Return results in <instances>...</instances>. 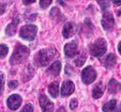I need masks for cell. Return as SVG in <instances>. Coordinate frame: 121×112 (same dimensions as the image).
Returning <instances> with one entry per match:
<instances>
[{
  "mask_svg": "<svg viewBox=\"0 0 121 112\" xmlns=\"http://www.w3.org/2000/svg\"><path fill=\"white\" fill-rule=\"evenodd\" d=\"M65 73H66V74L71 76V75H73L74 73V71L70 65L67 64L66 67H65Z\"/></svg>",
  "mask_w": 121,
  "mask_h": 112,
  "instance_id": "cell-28",
  "label": "cell"
},
{
  "mask_svg": "<svg viewBox=\"0 0 121 112\" xmlns=\"http://www.w3.org/2000/svg\"><path fill=\"white\" fill-rule=\"evenodd\" d=\"M107 49V42L104 38H99L90 47V54L93 56L99 57L104 55Z\"/></svg>",
  "mask_w": 121,
  "mask_h": 112,
  "instance_id": "cell-3",
  "label": "cell"
},
{
  "mask_svg": "<svg viewBox=\"0 0 121 112\" xmlns=\"http://www.w3.org/2000/svg\"><path fill=\"white\" fill-rule=\"evenodd\" d=\"M104 67L107 69H112L116 64V57L113 54H109L103 61Z\"/></svg>",
  "mask_w": 121,
  "mask_h": 112,
  "instance_id": "cell-14",
  "label": "cell"
},
{
  "mask_svg": "<svg viewBox=\"0 0 121 112\" xmlns=\"http://www.w3.org/2000/svg\"><path fill=\"white\" fill-rule=\"evenodd\" d=\"M5 83V75L3 72L0 71V97L2 95Z\"/></svg>",
  "mask_w": 121,
  "mask_h": 112,
  "instance_id": "cell-23",
  "label": "cell"
},
{
  "mask_svg": "<svg viewBox=\"0 0 121 112\" xmlns=\"http://www.w3.org/2000/svg\"><path fill=\"white\" fill-rule=\"evenodd\" d=\"M86 59V52H84L75 60V64L78 67H82L84 64Z\"/></svg>",
  "mask_w": 121,
  "mask_h": 112,
  "instance_id": "cell-21",
  "label": "cell"
},
{
  "mask_svg": "<svg viewBox=\"0 0 121 112\" xmlns=\"http://www.w3.org/2000/svg\"><path fill=\"white\" fill-rule=\"evenodd\" d=\"M48 90L52 98H57L59 95V83L57 82L52 83L48 85Z\"/></svg>",
  "mask_w": 121,
  "mask_h": 112,
  "instance_id": "cell-18",
  "label": "cell"
},
{
  "mask_svg": "<svg viewBox=\"0 0 121 112\" xmlns=\"http://www.w3.org/2000/svg\"><path fill=\"white\" fill-rule=\"evenodd\" d=\"M37 32H38V28L36 25L28 24V25H23L21 28L19 36L25 40L33 41L36 37Z\"/></svg>",
  "mask_w": 121,
  "mask_h": 112,
  "instance_id": "cell-4",
  "label": "cell"
},
{
  "mask_svg": "<svg viewBox=\"0 0 121 112\" xmlns=\"http://www.w3.org/2000/svg\"><path fill=\"white\" fill-rule=\"evenodd\" d=\"M18 83L17 80H11V81H10V82L8 83L9 88H11V89H12V90L16 89V88L18 87Z\"/></svg>",
  "mask_w": 121,
  "mask_h": 112,
  "instance_id": "cell-29",
  "label": "cell"
},
{
  "mask_svg": "<svg viewBox=\"0 0 121 112\" xmlns=\"http://www.w3.org/2000/svg\"><path fill=\"white\" fill-rule=\"evenodd\" d=\"M50 18L52 20L56 22H60L62 19L63 15L61 13L60 9L57 7H53L50 12Z\"/></svg>",
  "mask_w": 121,
  "mask_h": 112,
  "instance_id": "cell-19",
  "label": "cell"
},
{
  "mask_svg": "<svg viewBox=\"0 0 121 112\" xmlns=\"http://www.w3.org/2000/svg\"><path fill=\"white\" fill-rule=\"evenodd\" d=\"M77 106H78V101H77V100L75 99V98L72 99L71 101H70V103H69L70 109L72 110H74V109H75L77 107Z\"/></svg>",
  "mask_w": 121,
  "mask_h": 112,
  "instance_id": "cell-27",
  "label": "cell"
},
{
  "mask_svg": "<svg viewBox=\"0 0 121 112\" xmlns=\"http://www.w3.org/2000/svg\"><path fill=\"white\" fill-rule=\"evenodd\" d=\"M30 52L28 47L21 44H18L9 59L10 64L11 66H15L23 63L28 58Z\"/></svg>",
  "mask_w": 121,
  "mask_h": 112,
  "instance_id": "cell-2",
  "label": "cell"
},
{
  "mask_svg": "<svg viewBox=\"0 0 121 112\" xmlns=\"http://www.w3.org/2000/svg\"><path fill=\"white\" fill-rule=\"evenodd\" d=\"M33 110H34L33 106L31 104L28 103L26 104L19 112H33Z\"/></svg>",
  "mask_w": 121,
  "mask_h": 112,
  "instance_id": "cell-24",
  "label": "cell"
},
{
  "mask_svg": "<svg viewBox=\"0 0 121 112\" xmlns=\"http://www.w3.org/2000/svg\"><path fill=\"white\" fill-rule=\"evenodd\" d=\"M34 73H35V71H34L33 68L30 65L28 66L25 68L23 72L22 73V76H21L22 81L26 82V81L30 80L33 78V76H34Z\"/></svg>",
  "mask_w": 121,
  "mask_h": 112,
  "instance_id": "cell-17",
  "label": "cell"
},
{
  "mask_svg": "<svg viewBox=\"0 0 121 112\" xmlns=\"http://www.w3.org/2000/svg\"><path fill=\"white\" fill-rule=\"evenodd\" d=\"M74 84L71 80H65L63 82L61 87L62 97H68L74 92Z\"/></svg>",
  "mask_w": 121,
  "mask_h": 112,
  "instance_id": "cell-11",
  "label": "cell"
},
{
  "mask_svg": "<svg viewBox=\"0 0 121 112\" xmlns=\"http://www.w3.org/2000/svg\"><path fill=\"white\" fill-rule=\"evenodd\" d=\"M113 2L116 5H117V6H120V5H121V1H118V0L113 1Z\"/></svg>",
  "mask_w": 121,
  "mask_h": 112,
  "instance_id": "cell-32",
  "label": "cell"
},
{
  "mask_svg": "<svg viewBox=\"0 0 121 112\" xmlns=\"http://www.w3.org/2000/svg\"><path fill=\"white\" fill-rule=\"evenodd\" d=\"M39 104L43 112H53L54 104L44 94H41L39 97Z\"/></svg>",
  "mask_w": 121,
  "mask_h": 112,
  "instance_id": "cell-6",
  "label": "cell"
},
{
  "mask_svg": "<svg viewBox=\"0 0 121 112\" xmlns=\"http://www.w3.org/2000/svg\"><path fill=\"white\" fill-rule=\"evenodd\" d=\"M19 23V19L18 18H15L13 19L11 23H10L6 28L5 30V33L7 36L12 37L16 35V30H17V27Z\"/></svg>",
  "mask_w": 121,
  "mask_h": 112,
  "instance_id": "cell-13",
  "label": "cell"
},
{
  "mask_svg": "<svg viewBox=\"0 0 121 112\" xmlns=\"http://www.w3.org/2000/svg\"><path fill=\"white\" fill-rule=\"evenodd\" d=\"M62 68V64L60 61H55L53 62L46 70L45 73L49 77H57L59 76Z\"/></svg>",
  "mask_w": 121,
  "mask_h": 112,
  "instance_id": "cell-10",
  "label": "cell"
},
{
  "mask_svg": "<svg viewBox=\"0 0 121 112\" xmlns=\"http://www.w3.org/2000/svg\"><path fill=\"white\" fill-rule=\"evenodd\" d=\"M104 89L105 87L104 85V84L100 82L98 83L94 88L93 91H92V96L94 99H99L100 97H102V95H104Z\"/></svg>",
  "mask_w": 121,
  "mask_h": 112,
  "instance_id": "cell-15",
  "label": "cell"
},
{
  "mask_svg": "<svg viewBox=\"0 0 121 112\" xmlns=\"http://www.w3.org/2000/svg\"><path fill=\"white\" fill-rule=\"evenodd\" d=\"M116 107V100H112L107 103H106L103 107V112H113Z\"/></svg>",
  "mask_w": 121,
  "mask_h": 112,
  "instance_id": "cell-20",
  "label": "cell"
},
{
  "mask_svg": "<svg viewBox=\"0 0 121 112\" xmlns=\"http://www.w3.org/2000/svg\"><path fill=\"white\" fill-rule=\"evenodd\" d=\"M6 8V4L4 3H0V15H3Z\"/></svg>",
  "mask_w": 121,
  "mask_h": 112,
  "instance_id": "cell-30",
  "label": "cell"
},
{
  "mask_svg": "<svg viewBox=\"0 0 121 112\" xmlns=\"http://www.w3.org/2000/svg\"><path fill=\"white\" fill-rule=\"evenodd\" d=\"M9 52V48L6 44H0V59H4L6 57Z\"/></svg>",
  "mask_w": 121,
  "mask_h": 112,
  "instance_id": "cell-22",
  "label": "cell"
},
{
  "mask_svg": "<svg viewBox=\"0 0 121 112\" xmlns=\"http://www.w3.org/2000/svg\"><path fill=\"white\" fill-rule=\"evenodd\" d=\"M101 24L104 30H111L115 25V19L113 14L110 12H106L102 17Z\"/></svg>",
  "mask_w": 121,
  "mask_h": 112,
  "instance_id": "cell-8",
  "label": "cell"
},
{
  "mask_svg": "<svg viewBox=\"0 0 121 112\" xmlns=\"http://www.w3.org/2000/svg\"><path fill=\"white\" fill-rule=\"evenodd\" d=\"M57 51L54 47H49L39 50L34 56L33 63L37 67L47 66L56 56Z\"/></svg>",
  "mask_w": 121,
  "mask_h": 112,
  "instance_id": "cell-1",
  "label": "cell"
},
{
  "mask_svg": "<svg viewBox=\"0 0 121 112\" xmlns=\"http://www.w3.org/2000/svg\"><path fill=\"white\" fill-rule=\"evenodd\" d=\"M117 112H121V102L120 106H119V107H118V109H117Z\"/></svg>",
  "mask_w": 121,
  "mask_h": 112,
  "instance_id": "cell-35",
  "label": "cell"
},
{
  "mask_svg": "<svg viewBox=\"0 0 121 112\" xmlns=\"http://www.w3.org/2000/svg\"><path fill=\"white\" fill-rule=\"evenodd\" d=\"M35 1V0H31V1H23V3L25 5H28V4H30L34 3Z\"/></svg>",
  "mask_w": 121,
  "mask_h": 112,
  "instance_id": "cell-31",
  "label": "cell"
},
{
  "mask_svg": "<svg viewBox=\"0 0 121 112\" xmlns=\"http://www.w3.org/2000/svg\"><path fill=\"white\" fill-rule=\"evenodd\" d=\"M21 103H22V98L19 95L17 94H14L9 96L6 101L8 108L12 111L17 110L21 107Z\"/></svg>",
  "mask_w": 121,
  "mask_h": 112,
  "instance_id": "cell-7",
  "label": "cell"
},
{
  "mask_svg": "<svg viewBox=\"0 0 121 112\" xmlns=\"http://www.w3.org/2000/svg\"><path fill=\"white\" fill-rule=\"evenodd\" d=\"M96 71L91 66H88L82 72V80L85 85L92 83L96 80Z\"/></svg>",
  "mask_w": 121,
  "mask_h": 112,
  "instance_id": "cell-5",
  "label": "cell"
},
{
  "mask_svg": "<svg viewBox=\"0 0 121 112\" xmlns=\"http://www.w3.org/2000/svg\"><path fill=\"white\" fill-rule=\"evenodd\" d=\"M52 3V1L51 0H43V1H40L39 4H40V6L42 8H48Z\"/></svg>",
  "mask_w": 121,
  "mask_h": 112,
  "instance_id": "cell-26",
  "label": "cell"
},
{
  "mask_svg": "<svg viewBox=\"0 0 121 112\" xmlns=\"http://www.w3.org/2000/svg\"><path fill=\"white\" fill-rule=\"evenodd\" d=\"M78 44L76 41H72L65 44L64 47L65 54L68 58H73L77 54Z\"/></svg>",
  "mask_w": 121,
  "mask_h": 112,
  "instance_id": "cell-9",
  "label": "cell"
},
{
  "mask_svg": "<svg viewBox=\"0 0 121 112\" xmlns=\"http://www.w3.org/2000/svg\"><path fill=\"white\" fill-rule=\"evenodd\" d=\"M98 3L100 4V6L102 10H106L110 6L109 1H98Z\"/></svg>",
  "mask_w": 121,
  "mask_h": 112,
  "instance_id": "cell-25",
  "label": "cell"
},
{
  "mask_svg": "<svg viewBox=\"0 0 121 112\" xmlns=\"http://www.w3.org/2000/svg\"><path fill=\"white\" fill-rule=\"evenodd\" d=\"M57 112H66V110L65 109L64 107H60Z\"/></svg>",
  "mask_w": 121,
  "mask_h": 112,
  "instance_id": "cell-33",
  "label": "cell"
},
{
  "mask_svg": "<svg viewBox=\"0 0 121 112\" xmlns=\"http://www.w3.org/2000/svg\"><path fill=\"white\" fill-rule=\"evenodd\" d=\"M121 90V84L115 79H111L108 83V92L111 94H116Z\"/></svg>",
  "mask_w": 121,
  "mask_h": 112,
  "instance_id": "cell-16",
  "label": "cell"
},
{
  "mask_svg": "<svg viewBox=\"0 0 121 112\" xmlns=\"http://www.w3.org/2000/svg\"><path fill=\"white\" fill-rule=\"evenodd\" d=\"M77 31V26L74 22L67 23L62 29V35L65 38L68 39L72 37Z\"/></svg>",
  "mask_w": 121,
  "mask_h": 112,
  "instance_id": "cell-12",
  "label": "cell"
},
{
  "mask_svg": "<svg viewBox=\"0 0 121 112\" xmlns=\"http://www.w3.org/2000/svg\"><path fill=\"white\" fill-rule=\"evenodd\" d=\"M118 52L120 53V54L121 55V42H120V43L118 44Z\"/></svg>",
  "mask_w": 121,
  "mask_h": 112,
  "instance_id": "cell-34",
  "label": "cell"
}]
</instances>
